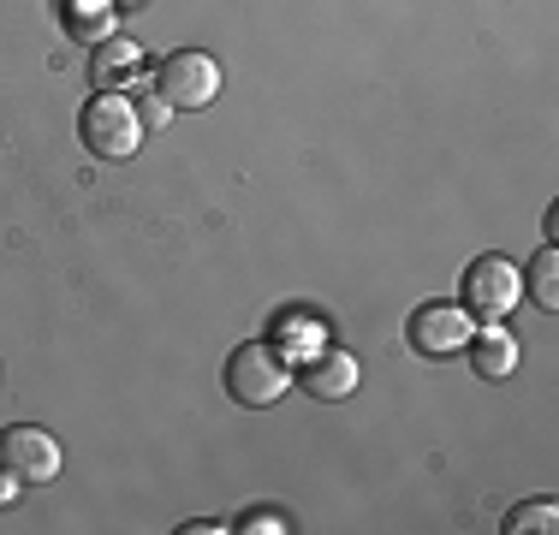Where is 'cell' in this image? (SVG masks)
I'll return each instance as SVG.
<instances>
[{
  "label": "cell",
  "instance_id": "cell-6",
  "mask_svg": "<svg viewBox=\"0 0 559 535\" xmlns=\"http://www.w3.org/2000/svg\"><path fill=\"white\" fill-rule=\"evenodd\" d=\"M411 352H423V357H452V352H464V340L476 333V321L464 304H423L417 316H411Z\"/></svg>",
  "mask_w": 559,
  "mask_h": 535
},
{
  "label": "cell",
  "instance_id": "cell-12",
  "mask_svg": "<svg viewBox=\"0 0 559 535\" xmlns=\"http://www.w3.org/2000/svg\"><path fill=\"white\" fill-rule=\"evenodd\" d=\"M548 530H559V506L554 500L512 506V518H506V535H548Z\"/></svg>",
  "mask_w": 559,
  "mask_h": 535
},
{
  "label": "cell",
  "instance_id": "cell-3",
  "mask_svg": "<svg viewBox=\"0 0 559 535\" xmlns=\"http://www.w3.org/2000/svg\"><path fill=\"white\" fill-rule=\"evenodd\" d=\"M155 96L167 107H209L221 96V66L215 54L203 48H173L162 66H155Z\"/></svg>",
  "mask_w": 559,
  "mask_h": 535
},
{
  "label": "cell",
  "instance_id": "cell-5",
  "mask_svg": "<svg viewBox=\"0 0 559 535\" xmlns=\"http://www.w3.org/2000/svg\"><path fill=\"white\" fill-rule=\"evenodd\" d=\"M0 471H12L19 482H55L60 476V440L36 423H12L0 435Z\"/></svg>",
  "mask_w": 559,
  "mask_h": 535
},
{
  "label": "cell",
  "instance_id": "cell-13",
  "mask_svg": "<svg viewBox=\"0 0 559 535\" xmlns=\"http://www.w3.org/2000/svg\"><path fill=\"white\" fill-rule=\"evenodd\" d=\"M274 333H280L286 352H310V357L322 352V321H310V316H280Z\"/></svg>",
  "mask_w": 559,
  "mask_h": 535
},
{
  "label": "cell",
  "instance_id": "cell-7",
  "mask_svg": "<svg viewBox=\"0 0 559 535\" xmlns=\"http://www.w3.org/2000/svg\"><path fill=\"white\" fill-rule=\"evenodd\" d=\"M292 381L304 387L310 399H352L357 393V357L352 352H316L310 364H304V374H292Z\"/></svg>",
  "mask_w": 559,
  "mask_h": 535
},
{
  "label": "cell",
  "instance_id": "cell-11",
  "mask_svg": "<svg viewBox=\"0 0 559 535\" xmlns=\"http://www.w3.org/2000/svg\"><path fill=\"white\" fill-rule=\"evenodd\" d=\"M518 280H524V292H530V304L536 310H559V250L548 245L542 257H530V268H518Z\"/></svg>",
  "mask_w": 559,
  "mask_h": 535
},
{
  "label": "cell",
  "instance_id": "cell-4",
  "mask_svg": "<svg viewBox=\"0 0 559 535\" xmlns=\"http://www.w3.org/2000/svg\"><path fill=\"white\" fill-rule=\"evenodd\" d=\"M518 298H524V280L512 257H476L464 268V310H476L483 321H500Z\"/></svg>",
  "mask_w": 559,
  "mask_h": 535
},
{
  "label": "cell",
  "instance_id": "cell-10",
  "mask_svg": "<svg viewBox=\"0 0 559 535\" xmlns=\"http://www.w3.org/2000/svg\"><path fill=\"white\" fill-rule=\"evenodd\" d=\"M60 19L78 43H108L114 36V0H60Z\"/></svg>",
  "mask_w": 559,
  "mask_h": 535
},
{
  "label": "cell",
  "instance_id": "cell-16",
  "mask_svg": "<svg viewBox=\"0 0 559 535\" xmlns=\"http://www.w3.org/2000/svg\"><path fill=\"white\" fill-rule=\"evenodd\" d=\"M114 7H131V0H114Z\"/></svg>",
  "mask_w": 559,
  "mask_h": 535
},
{
  "label": "cell",
  "instance_id": "cell-2",
  "mask_svg": "<svg viewBox=\"0 0 559 535\" xmlns=\"http://www.w3.org/2000/svg\"><path fill=\"white\" fill-rule=\"evenodd\" d=\"M286 387H292V364L274 352V345L250 340V345H238V352L226 357V393H233L238 405L269 411V405L286 399Z\"/></svg>",
  "mask_w": 559,
  "mask_h": 535
},
{
  "label": "cell",
  "instance_id": "cell-9",
  "mask_svg": "<svg viewBox=\"0 0 559 535\" xmlns=\"http://www.w3.org/2000/svg\"><path fill=\"white\" fill-rule=\"evenodd\" d=\"M131 78H143V48L108 36V43L96 48V90H126Z\"/></svg>",
  "mask_w": 559,
  "mask_h": 535
},
{
  "label": "cell",
  "instance_id": "cell-1",
  "mask_svg": "<svg viewBox=\"0 0 559 535\" xmlns=\"http://www.w3.org/2000/svg\"><path fill=\"white\" fill-rule=\"evenodd\" d=\"M78 138H84V150L102 155V160L138 155V143H143L138 102H131L126 90H96V96L84 102V114H78Z\"/></svg>",
  "mask_w": 559,
  "mask_h": 535
},
{
  "label": "cell",
  "instance_id": "cell-8",
  "mask_svg": "<svg viewBox=\"0 0 559 535\" xmlns=\"http://www.w3.org/2000/svg\"><path fill=\"white\" fill-rule=\"evenodd\" d=\"M464 352H471V369L483 374V381H506V374L518 369V333H506L500 321H488V328H476L471 340H464Z\"/></svg>",
  "mask_w": 559,
  "mask_h": 535
},
{
  "label": "cell",
  "instance_id": "cell-15",
  "mask_svg": "<svg viewBox=\"0 0 559 535\" xmlns=\"http://www.w3.org/2000/svg\"><path fill=\"white\" fill-rule=\"evenodd\" d=\"M19 488H24V482H19V476H12V471H7V476H0V512H7V506H12V500H19Z\"/></svg>",
  "mask_w": 559,
  "mask_h": 535
},
{
  "label": "cell",
  "instance_id": "cell-14",
  "mask_svg": "<svg viewBox=\"0 0 559 535\" xmlns=\"http://www.w3.org/2000/svg\"><path fill=\"white\" fill-rule=\"evenodd\" d=\"M245 530H250V535H274V530H286V518H274V512H257Z\"/></svg>",
  "mask_w": 559,
  "mask_h": 535
}]
</instances>
